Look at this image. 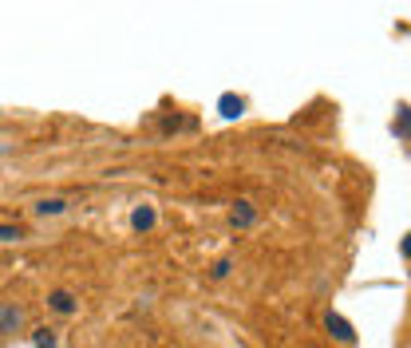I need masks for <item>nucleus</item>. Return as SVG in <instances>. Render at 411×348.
Listing matches in <instances>:
<instances>
[{"instance_id": "1", "label": "nucleus", "mask_w": 411, "mask_h": 348, "mask_svg": "<svg viewBox=\"0 0 411 348\" xmlns=\"http://www.w3.org/2000/svg\"><path fill=\"white\" fill-rule=\"evenodd\" d=\"M24 324V309L12 305V301H0V337H9Z\"/></svg>"}, {"instance_id": "2", "label": "nucleus", "mask_w": 411, "mask_h": 348, "mask_svg": "<svg viewBox=\"0 0 411 348\" xmlns=\"http://www.w3.org/2000/svg\"><path fill=\"white\" fill-rule=\"evenodd\" d=\"M325 324H328V332H333L336 340H344V344H352V340H356V329H352V324L344 321L340 313H328V317H325Z\"/></svg>"}, {"instance_id": "3", "label": "nucleus", "mask_w": 411, "mask_h": 348, "mask_svg": "<svg viewBox=\"0 0 411 348\" xmlns=\"http://www.w3.org/2000/svg\"><path fill=\"white\" fill-rule=\"evenodd\" d=\"M32 210H36V218H60L68 210V198H40Z\"/></svg>"}, {"instance_id": "4", "label": "nucleus", "mask_w": 411, "mask_h": 348, "mask_svg": "<svg viewBox=\"0 0 411 348\" xmlns=\"http://www.w3.org/2000/svg\"><path fill=\"white\" fill-rule=\"evenodd\" d=\"M48 305L56 309V313H60V317H71V313H76V297H71L68 289H56V293H51V297H48Z\"/></svg>"}, {"instance_id": "5", "label": "nucleus", "mask_w": 411, "mask_h": 348, "mask_svg": "<svg viewBox=\"0 0 411 348\" xmlns=\"http://www.w3.org/2000/svg\"><path fill=\"white\" fill-rule=\"evenodd\" d=\"M230 222H233V226H253V222H257L253 206H249V202H238V210L230 214Z\"/></svg>"}, {"instance_id": "6", "label": "nucleus", "mask_w": 411, "mask_h": 348, "mask_svg": "<svg viewBox=\"0 0 411 348\" xmlns=\"http://www.w3.org/2000/svg\"><path fill=\"white\" fill-rule=\"evenodd\" d=\"M20 238H24V226H16V222H0V246L20 242Z\"/></svg>"}, {"instance_id": "7", "label": "nucleus", "mask_w": 411, "mask_h": 348, "mask_svg": "<svg viewBox=\"0 0 411 348\" xmlns=\"http://www.w3.org/2000/svg\"><path fill=\"white\" fill-rule=\"evenodd\" d=\"M131 226H135V229H151L154 226V210H151V206H138V210L131 214Z\"/></svg>"}, {"instance_id": "8", "label": "nucleus", "mask_w": 411, "mask_h": 348, "mask_svg": "<svg viewBox=\"0 0 411 348\" xmlns=\"http://www.w3.org/2000/svg\"><path fill=\"white\" fill-rule=\"evenodd\" d=\"M32 344L36 348H56V332H51V329H36L32 332Z\"/></svg>"}, {"instance_id": "9", "label": "nucleus", "mask_w": 411, "mask_h": 348, "mask_svg": "<svg viewBox=\"0 0 411 348\" xmlns=\"http://www.w3.org/2000/svg\"><path fill=\"white\" fill-rule=\"evenodd\" d=\"M241 107H245V103H241V99H233V95H225V99H222V115H225V119L241 115Z\"/></svg>"}, {"instance_id": "10", "label": "nucleus", "mask_w": 411, "mask_h": 348, "mask_svg": "<svg viewBox=\"0 0 411 348\" xmlns=\"http://www.w3.org/2000/svg\"><path fill=\"white\" fill-rule=\"evenodd\" d=\"M230 269H233V265H230V262H218V265H214V277H218V281H222V277H225V273H230Z\"/></svg>"}]
</instances>
